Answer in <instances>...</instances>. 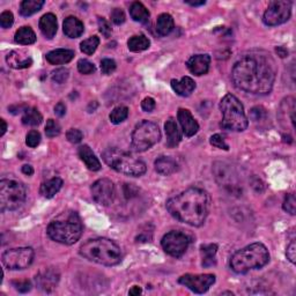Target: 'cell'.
<instances>
[{
  "label": "cell",
  "mask_w": 296,
  "mask_h": 296,
  "mask_svg": "<svg viewBox=\"0 0 296 296\" xmlns=\"http://www.w3.org/2000/svg\"><path fill=\"white\" fill-rule=\"evenodd\" d=\"M208 208L210 197L199 188H190L166 201V210L175 219L193 227H200L205 222Z\"/></svg>",
  "instance_id": "cell-2"
},
{
  "label": "cell",
  "mask_w": 296,
  "mask_h": 296,
  "mask_svg": "<svg viewBox=\"0 0 296 296\" xmlns=\"http://www.w3.org/2000/svg\"><path fill=\"white\" fill-rule=\"evenodd\" d=\"M127 117H128V108L125 105L116 106V108L111 111L109 116L110 122L115 125L123 123Z\"/></svg>",
  "instance_id": "cell-35"
},
{
  "label": "cell",
  "mask_w": 296,
  "mask_h": 296,
  "mask_svg": "<svg viewBox=\"0 0 296 296\" xmlns=\"http://www.w3.org/2000/svg\"><path fill=\"white\" fill-rule=\"evenodd\" d=\"M45 58L51 65H64L74 58V51L68 49H55L46 53Z\"/></svg>",
  "instance_id": "cell-24"
},
{
  "label": "cell",
  "mask_w": 296,
  "mask_h": 296,
  "mask_svg": "<svg viewBox=\"0 0 296 296\" xmlns=\"http://www.w3.org/2000/svg\"><path fill=\"white\" fill-rule=\"evenodd\" d=\"M35 280L36 285L40 289L46 291V293H50V291H52L58 285L59 273L52 270V268H48V270L41 272L40 274L35 278Z\"/></svg>",
  "instance_id": "cell-16"
},
{
  "label": "cell",
  "mask_w": 296,
  "mask_h": 296,
  "mask_svg": "<svg viewBox=\"0 0 296 296\" xmlns=\"http://www.w3.org/2000/svg\"><path fill=\"white\" fill-rule=\"evenodd\" d=\"M210 142L212 146L220 148V150H225V151L229 150V146L227 145V142L225 141V138L222 137L221 134H214V136H212L210 139Z\"/></svg>",
  "instance_id": "cell-46"
},
{
  "label": "cell",
  "mask_w": 296,
  "mask_h": 296,
  "mask_svg": "<svg viewBox=\"0 0 296 296\" xmlns=\"http://www.w3.org/2000/svg\"><path fill=\"white\" fill-rule=\"evenodd\" d=\"M63 30L64 34L69 37V39H78L85 31V26H83V23L78 17L68 16L65 18Z\"/></svg>",
  "instance_id": "cell-21"
},
{
  "label": "cell",
  "mask_w": 296,
  "mask_h": 296,
  "mask_svg": "<svg viewBox=\"0 0 296 296\" xmlns=\"http://www.w3.org/2000/svg\"><path fill=\"white\" fill-rule=\"evenodd\" d=\"M131 139V148L134 152H146L160 141V128L155 123L142 120L136 125Z\"/></svg>",
  "instance_id": "cell-9"
},
{
  "label": "cell",
  "mask_w": 296,
  "mask_h": 296,
  "mask_svg": "<svg viewBox=\"0 0 296 296\" xmlns=\"http://www.w3.org/2000/svg\"><path fill=\"white\" fill-rule=\"evenodd\" d=\"M275 65L265 53L245 54L235 63L231 80L238 89L253 95H265L275 81Z\"/></svg>",
  "instance_id": "cell-1"
},
{
  "label": "cell",
  "mask_w": 296,
  "mask_h": 296,
  "mask_svg": "<svg viewBox=\"0 0 296 296\" xmlns=\"http://www.w3.org/2000/svg\"><path fill=\"white\" fill-rule=\"evenodd\" d=\"M171 88H173L176 94L183 97H188L196 89V82L192 78L183 77L180 80H171Z\"/></svg>",
  "instance_id": "cell-22"
},
{
  "label": "cell",
  "mask_w": 296,
  "mask_h": 296,
  "mask_svg": "<svg viewBox=\"0 0 296 296\" xmlns=\"http://www.w3.org/2000/svg\"><path fill=\"white\" fill-rule=\"evenodd\" d=\"M123 191H124V196L127 199L136 197L138 194V189L132 184H125L123 187Z\"/></svg>",
  "instance_id": "cell-52"
},
{
  "label": "cell",
  "mask_w": 296,
  "mask_h": 296,
  "mask_svg": "<svg viewBox=\"0 0 296 296\" xmlns=\"http://www.w3.org/2000/svg\"><path fill=\"white\" fill-rule=\"evenodd\" d=\"M35 252L31 248H14L3 253L2 261L8 270H25L31 265Z\"/></svg>",
  "instance_id": "cell-11"
},
{
  "label": "cell",
  "mask_w": 296,
  "mask_h": 296,
  "mask_svg": "<svg viewBox=\"0 0 296 296\" xmlns=\"http://www.w3.org/2000/svg\"><path fill=\"white\" fill-rule=\"evenodd\" d=\"M54 114L58 116V117H63V116L66 114V105H65L63 102H58L54 106Z\"/></svg>",
  "instance_id": "cell-53"
},
{
  "label": "cell",
  "mask_w": 296,
  "mask_h": 296,
  "mask_svg": "<svg viewBox=\"0 0 296 296\" xmlns=\"http://www.w3.org/2000/svg\"><path fill=\"white\" fill-rule=\"evenodd\" d=\"M66 138L69 142L72 143H79L81 142L82 138H83V134L80 131V130L78 128H69L67 133H66Z\"/></svg>",
  "instance_id": "cell-47"
},
{
  "label": "cell",
  "mask_w": 296,
  "mask_h": 296,
  "mask_svg": "<svg viewBox=\"0 0 296 296\" xmlns=\"http://www.w3.org/2000/svg\"><path fill=\"white\" fill-rule=\"evenodd\" d=\"M213 173H214L215 180L220 187H224L229 193H240L238 175L230 164L226 163V162L217 161L213 164Z\"/></svg>",
  "instance_id": "cell-10"
},
{
  "label": "cell",
  "mask_w": 296,
  "mask_h": 296,
  "mask_svg": "<svg viewBox=\"0 0 296 296\" xmlns=\"http://www.w3.org/2000/svg\"><path fill=\"white\" fill-rule=\"evenodd\" d=\"M155 169L163 176H169L178 170V163L170 156H161L155 161Z\"/></svg>",
  "instance_id": "cell-25"
},
{
  "label": "cell",
  "mask_w": 296,
  "mask_h": 296,
  "mask_svg": "<svg viewBox=\"0 0 296 296\" xmlns=\"http://www.w3.org/2000/svg\"><path fill=\"white\" fill-rule=\"evenodd\" d=\"M80 254L96 264L104 266H114L122 262V250L114 240L109 238H94L88 239L80 247Z\"/></svg>",
  "instance_id": "cell-4"
},
{
  "label": "cell",
  "mask_w": 296,
  "mask_h": 296,
  "mask_svg": "<svg viewBox=\"0 0 296 296\" xmlns=\"http://www.w3.org/2000/svg\"><path fill=\"white\" fill-rule=\"evenodd\" d=\"M79 156H80V159L85 162L86 166L89 170L97 171L101 169V162L94 154V152L90 150L89 146L83 145L81 147H79Z\"/></svg>",
  "instance_id": "cell-26"
},
{
  "label": "cell",
  "mask_w": 296,
  "mask_h": 296,
  "mask_svg": "<svg viewBox=\"0 0 296 296\" xmlns=\"http://www.w3.org/2000/svg\"><path fill=\"white\" fill-rule=\"evenodd\" d=\"M189 5H191V6H201V5H205V0H201V2H185Z\"/></svg>",
  "instance_id": "cell-58"
},
{
  "label": "cell",
  "mask_w": 296,
  "mask_h": 296,
  "mask_svg": "<svg viewBox=\"0 0 296 296\" xmlns=\"http://www.w3.org/2000/svg\"><path fill=\"white\" fill-rule=\"evenodd\" d=\"M275 51H276L278 55H280L281 58H285V57H287V55H288V50L285 49L284 46H278Z\"/></svg>",
  "instance_id": "cell-54"
},
{
  "label": "cell",
  "mask_w": 296,
  "mask_h": 296,
  "mask_svg": "<svg viewBox=\"0 0 296 296\" xmlns=\"http://www.w3.org/2000/svg\"><path fill=\"white\" fill-rule=\"evenodd\" d=\"M151 42L143 35H137L132 36L131 39L127 41V48L132 52H141L150 48Z\"/></svg>",
  "instance_id": "cell-32"
},
{
  "label": "cell",
  "mask_w": 296,
  "mask_h": 296,
  "mask_svg": "<svg viewBox=\"0 0 296 296\" xmlns=\"http://www.w3.org/2000/svg\"><path fill=\"white\" fill-rule=\"evenodd\" d=\"M164 130L166 134V142L165 145L169 148H174L178 146V143L182 140V136L177 126V123L174 118H169L164 124Z\"/></svg>",
  "instance_id": "cell-23"
},
{
  "label": "cell",
  "mask_w": 296,
  "mask_h": 296,
  "mask_svg": "<svg viewBox=\"0 0 296 296\" xmlns=\"http://www.w3.org/2000/svg\"><path fill=\"white\" fill-rule=\"evenodd\" d=\"M155 100L153 99V97H146V99H143L141 102V108L143 111H146V113H151L155 109Z\"/></svg>",
  "instance_id": "cell-51"
},
{
  "label": "cell",
  "mask_w": 296,
  "mask_h": 296,
  "mask_svg": "<svg viewBox=\"0 0 296 296\" xmlns=\"http://www.w3.org/2000/svg\"><path fill=\"white\" fill-rule=\"evenodd\" d=\"M91 197L95 202L102 206H109L115 199V185L108 178H100L92 183Z\"/></svg>",
  "instance_id": "cell-14"
},
{
  "label": "cell",
  "mask_w": 296,
  "mask_h": 296,
  "mask_svg": "<svg viewBox=\"0 0 296 296\" xmlns=\"http://www.w3.org/2000/svg\"><path fill=\"white\" fill-rule=\"evenodd\" d=\"M102 159L111 169L133 177L142 176L147 170L146 163L142 160L119 148H106L102 153Z\"/></svg>",
  "instance_id": "cell-6"
},
{
  "label": "cell",
  "mask_w": 296,
  "mask_h": 296,
  "mask_svg": "<svg viewBox=\"0 0 296 296\" xmlns=\"http://www.w3.org/2000/svg\"><path fill=\"white\" fill-rule=\"evenodd\" d=\"M286 256H287V258H288V261L291 264L296 263V244H295V240H291L290 244L288 245V248H287V251H286Z\"/></svg>",
  "instance_id": "cell-50"
},
{
  "label": "cell",
  "mask_w": 296,
  "mask_h": 296,
  "mask_svg": "<svg viewBox=\"0 0 296 296\" xmlns=\"http://www.w3.org/2000/svg\"><path fill=\"white\" fill-rule=\"evenodd\" d=\"M83 226L77 212H63L50 222L46 229L49 237L54 242L72 245L81 237Z\"/></svg>",
  "instance_id": "cell-3"
},
{
  "label": "cell",
  "mask_w": 296,
  "mask_h": 296,
  "mask_svg": "<svg viewBox=\"0 0 296 296\" xmlns=\"http://www.w3.org/2000/svg\"><path fill=\"white\" fill-rule=\"evenodd\" d=\"M6 62L8 66H11L12 68L22 69L30 67L32 59L29 54L23 52V51H12L11 53L7 54Z\"/></svg>",
  "instance_id": "cell-19"
},
{
  "label": "cell",
  "mask_w": 296,
  "mask_h": 296,
  "mask_svg": "<svg viewBox=\"0 0 296 296\" xmlns=\"http://www.w3.org/2000/svg\"><path fill=\"white\" fill-rule=\"evenodd\" d=\"M22 173L27 176H31L34 174V169H32V166L30 164H25L22 166Z\"/></svg>",
  "instance_id": "cell-55"
},
{
  "label": "cell",
  "mask_w": 296,
  "mask_h": 296,
  "mask_svg": "<svg viewBox=\"0 0 296 296\" xmlns=\"http://www.w3.org/2000/svg\"><path fill=\"white\" fill-rule=\"evenodd\" d=\"M180 285H183L196 294H203L210 289L215 282L214 274H185L178 279Z\"/></svg>",
  "instance_id": "cell-15"
},
{
  "label": "cell",
  "mask_w": 296,
  "mask_h": 296,
  "mask_svg": "<svg viewBox=\"0 0 296 296\" xmlns=\"http://www.w3.org/2000/svg\"><path fill=\"white\" fill-rule=\"evenodd\" d=\"M45 134L49 138L58 137L60 134V125L53 119H49L45 125Z\"/></svg>",
  "instance_id": "cell-37"
},
{
  "label": "cell",
  "mask_w": 296,
  "mask_h": 296,
  "mask_svg": "<svg viewBox=\"0 0 296 296\" xmlns=\"http://www.w3.org/2000/svg\"><path fill=\"white\" fill-rule=\"evenodd\" d=\"M15 289L20 293H27L31 289V282L29 280H16L12 282Z\"/></svg>",
  "instance_id": "cell-49"
},
{
  "label": "cell",
  "mask_w": 296,
  "mask_h": 296,
  "mask_svg": "<svg viewBox=\"0 0 296 296\" xmlns=\"http://www.w3.org/2000/svg\"><path fill=\"white\" fill-rule=\"evenodd\" d=\"M211 64V57L208 54H194L189 58L187 66L194 76H203L208 72Z\"/></svg>",
  "instance_id": "cell-18"
},
{
  "label": "cell",
  "mask_w": 296,
  "mask_h": 296,
  "mask_svg": "<svg viewBox=\"0 0 296 296\" xmlns=\"http://www.w3.org/2000/svg\"><path fill=\"white\" fill-rule=\"evenodd\" d=\"M41 142V134L36 130H31V131L27 134L26 137V143L27 146H29L30 148H35L40 145Z\"/></svg>",
  "instance_id": "cell-41"
},
{
  "label": "cell",
  "mask_w": 296,
  "mask_h": 296,
  "mask_svg": "<svg viewBox=\"0 0 296 296\" xmlns=\"http://www.w3.org/2000/svg\"><path fill=\"white\" fill-rule=\"evenodd\" d=\"M44 6L43 0H23L20 5V14L22 16H30Z\"/></svg>",
  "instance_id": "cell-33"
},
{
  "label": "cell",
  "mask_w": 296,
  "mask_h": 296,
  "mask_svg": "<svg viewBox=\"0 0 296 296\" xmlns=\"http://www.w3.org/2000/svg\"><path fill=\"white\" fill-rule=\"evenodd\" d=\"M282 207L284 210L289 213L291 215H295V207H296V200H295V194L294 193H289L287 194L285 198V201L282 203Z\"/></svg>",
  "instance_id": "cell-40"
},
{
  "label": "cell",
  "mask_w": 296,
  "mask_h": 296,
  "mask_svg": "<svg viewBox=\"0 0 296 296\" xmlns=\"http://www.w3.org/2000/svg\"><path fill=\"white\" fill-rule=\"evenodd\" d=\"M116 67H117V65H116V62L113 59H109V58H105L101 62V71L105 76H109V74L114 73Z\"/></svg>",
  "instance_id": "cell-43"
},
{
  "label": "cell",
  "mask_w": 296,
  "mask_h": 296,
  "mask_svg": "<svg viewBox=\"0 0 296 296\" xmlns=\"http://www.w3.org/2000/svg\"><path fill=\"white\" fill-rule=\"evenodd\" d=\"M177 118H178V122L180 124V126H182L183 133L188 138L193 137L194 134L199 131L198 122L196 119H194L192 114L190 113L188 109L180 108L177 113Z\"/></svg>",
  "instance_id": "cell-17"
},
{
  "label": "cell",
  "mask_w": 296,
  "mask_h": 296,
  "mask_svg": "<svg viewBox=\"0 0 296 296\" xmlns=\"http://www.w3.org/2000/svg\"><path fill=\"white\" fill-rule=\"evenodd\" d=\"M97 22H99V30L101 34L103 35L105 39H109L111 34H113V28H111L110 23L106 21L104 17H99Z\"/></svg>",
  "instance_id": "cell-44"
},
{
  "label": "cell",
  "mask_w": 296,
  "mask_h": 296,
  "mask_svg": "<svg viewBox=\"0 0 296 296\" xmlns=\"http://www.w3.org/2000/svg\"><path fill=\"white\" fill-rule=\"evenodd\" d=\"M141 288L140 287H138V286H134V287H132L131 289H130V291H128V294L130 295H132V296H137V295H140L141 294Z\"/></svg>",
  "instance_id": "cell-56"
},
{
  "label": "cell",
  "mask_w": 296,
  "mask_h": 296,
  "mask_svg": "<svg viewBox=\"0 0 296 296\" xmlns=\"http://www.w3.org/2000/svg\"><path fill=\"white\" fill-rule=\"evenodd\" d=\"M43 120V117L39 110L36 108H27L23 111L22 116V123L25 125H29V126H37Z\"/></svg>",
  "instance_id": "cell-34"
},
{
  "label": "cell",
  "mask_w": 296,
  "mask_h": 296,
  "mask_svg": "<svg viewBox=\"0 0 296 296\" xmlns=\"http://www.w3.org/2000/svg\"><path fill=\"white\" fill-rule=\"evenodd\" d=\"M190 239L188 235H185L182 231L173 230L166 233L161 239V245L164 251L171 257L179 258L187 252L189 248Z\"/></svg>",
  "instance_id": "cell-13"
},
{
  "label": "cell",
  "mask_w": 296,
  "mask_h": 296,
  "mask_svg": "<svg viewBox=\"0 0 296 296\" xmlns=\"http://www.w3.org/2000/svg\"><path fill=\"white\" fill-rule=\"evenodd\" d=\"M0 123H2V132H0V136H4L5 132H6V130H7V124L6 122H5L4 119H0Z\"/></svg>",
  "instance_id": "cell-57"
},
{
  "label": "cell",
  "mask_w": 296,
  "mask_h": 296,
  "mask_svg": "<svg viewBox=\"0 0 296 296\" xmlns=\"http://www.w3.org/2000/svg\"><path fill=\"white\" fill-rule=\"evenodd\" d=\"M175 27L174 23V18L170 14L163 13L159 15L156 21V32L160 36H166L169 35L171 31H173Z\"/></svg>",
  "instance_id": "cell-29"
},
{
  "label": "cell",
  "mask_w": 296,
  "mask_h": 296,
  "mask_svg": "<svg viewBox=\"0 0 296 296\" xmlns=\"http://www.w3.org/2000/svg\"><path fill=\"white\" fill-rule=\"evenodd\" d=\"M40 29L42 31V34L44 35L45 39H48V40L53 39L54 35L57 34V29H58L57 17H55L54 14L48 13L41 17Z\"/></svg>",
  "instance_id": "cell-20"
},
{
  "label": "cell",
  "mask_w": 296,
  "mask_h": 296,
  "mask_svg": "<svg viewBox=\"0 0 296 296\" xmlns=\"http://www.w3.org/2000/svg\"><path fill=\"white\" fill-rule=\"evenodd\" d=\"M130 15H131V17L136 22H140L143 23V25H146V23H148V21H150L151 13L142 3L136 2L131 5V7H130Z\"/></svg>",
  "instance_id": "cell-28"
},
{
  "label": "cell",
  "mask_w": 296,
  "mask_h": 296,
  "mask_svg": "<svg viewBox=\"0 0 296 296\" xmlns=\"http://www.w3.org/2000/svg\"><path fill=\"white\" fill-rule=\"evenodd\" d=\"M14 40H15L17 44L30 45L32 43H35L36 34L30 27L25 26V27H21L20 29L16 30L15 36H14Z\"/></svg>",
  "instance_id": "cell-30"
},
{
  "label": "cell",
  "mask_w": 296,
  "mask_h": 296,
  "mask_svg": "<svg viewBox=\"0 0 296 296\" xmlns=\"http://www.w3.org/2000/svg\"><path fill=\"white\" fill-rule=\"evenodd\" d=\"M200 252L202 256V266L210 267L216 264L215 254L217 252L216 244H202L200 247Z\"/></svg>",
  "instance_id": "cell-31"
},
{
  "label": "cell",
  "mask_w": 296,
  "mask_h": 296,
  "mask_svg": "<svg viewBox=\"0 0 296 296\" xmlns=\"http://www.w3.org/2000/svg\"><path fill=\"white\" fill-rule=\"evenodd\" d=\"M14 23V16L13 13L9 11H5L0 15V26L4 29H7V28H11Z\"/></svg>",
  "instance_id": "cell-45"
},
{
  "label": "cell",
  "mask_w": 296,
  "mask_h": 296,
  "mask_svg": "<svg viewBox=\"0 0 296 296\" xmlns=\"http://www.w3.org/2000/svg\"><path fill=\"white\" fill-rule=\"evenodd\" d=\"M68 76H69L68 69L60 67L52 72V74H51V79H52V81L55 83H64L68 79Z\"/></svg>",
  "instance_id": "cell-39"
},
{
  "label": "cell",
  "mask_w": 296,
  "mask_h": 296,
  "mask_svg": "<svg viewBox=\"0 0 296 296\" xmlns=\"http://www.w3.org/2000/svg\"><path fill=\"white\" fill-rule=\"evenodd\" d=\"M270 262V253L263 243H252L238 250L230 259V268L235 273L244 274L251 270L262 268Z\"/></svg>",
  "instance_id": "cell-5"
},
{
  "label": "cell",
  "mask_w": 296,
  "mask_h": 296,
  "mask_svg": "<svg viewBox=\"0 0 296 296\" xmlns=\"http://www.w3.org/2000/svg\"><path fill=\"white\" fill-rule=\"evenodd\" d=\"M100 44V39L97 36H91L89 39L81 42L80 49L83 53L86 54H92L96 51L97 46Z\"/></svg>",
  "instance_id": "cell-36"
},
{
  "label": "cell",
  "mask_w": 296,
  "mask_h": 296,
  "mask_svg": "<svg viewBox=\"0 0 296 296\" xmlns=\"http://www.w3.org/2000/svg\"><path fill=\"white\" fill-rule=\"evenodd\" d=\"M62 187H63V179L59 177H53L49 180H46V182L41 185L40 193L42 194V197L51 199L60 191Z\"/></svg>",
  "instance_id": "cell-27"
},
{
  "label": "cell",
  "mask_w": 296,
  "mask_h": 296,
  "mask_svg": "<svg viewBox=\"0 0 296 296\" xmlns=\"http://www.w3.org/2000/svg\"><path fill=\"white\" fill-rule=\"evenodd\" d=\"M222 114L221 127L228 131L242 132L249 125L248 117L245 116L243 104L233 94H227L220 102Z\"/></svg>",
  "instance_id": "cell-7"
},
{
  "label": "cell",
  "mask_w": 296,
  "mask_h": 296,
  "mask_svg": "<svg viewBox=\"0 0 296 296\" xmlns=\"http://www.w3.org/2000/svg\"><path fill=\"white\" fill-rule=\"evenodd\" d=\"M250 119L252 120L254 123H259V122H263L264 119L266 118V110L263 108V106H254V108L251 109L250 111Z\"/></svg>",
  "instance_id": "cell-38"
},
{
  "label": "cell",
  "mask_w": 296,
  "mask_h": 296,
  "mask_svg": "<svg viewBox=\"0 0 296 296\" xmlns=\"http://www.w3.org/2000/svg\"><path fill=\"white\" fill-rule=\"evenodd\" d=\"M27 190L22 182L15 178L0 180V211H15L26 201Z\"/></svg>",
  "instance_id": "cell-8"
},
{
  "label": "cell",
  "mask_w": 296,
  "mask_h": 296,
  "mask_svg": "<svg viewBox=\"0 0 296 296\" xmlns=\"http://www.w3.org/2000/svg\"><path fill=\"white\" fill-rule=\"evenodd\" d=\"M110 16L115 25L119 26L125 22V13L123 9H120V8H114L110 13Z\"/></svg>",
  "instance_id": "cell-48"
},
{
  "label": "cell",
  "mask_w": 296,
  "mask_h": 296,
  "mask_svg": "<svg viewBox=\"0 0 296 296\" xmlns=\"http://www.w3.org/2000/svg\"><path fill=\"white\" fill-rule=\"evenodd\" d=\"M78 71L82 74H91L92 72H95V66L89 60L80 59L78 62Z\"/></svg>",
  "instance_id": "cell-42"
},
{
  "label": "cell",
  "mask_w": 296,
  "mask_h": 296,
  "mask_svg": "<svg viewBox=\"0 0 296 296\" xmlns=\"http://www.w3.org/2000/svg\"><path fill=\"white\" fill-rule=\"evenodd\" d=\"M291 14V3L286 0H276L268 5L264 13L263 21L266 26L274 27L282 25L289 20Z\"/></svg>",
  "instance_id": "cell-12"
}]
</instances>
